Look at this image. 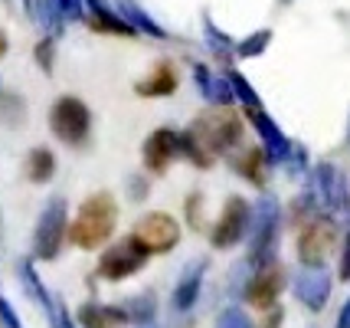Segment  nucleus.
Returning a JSON list of instances; mask_svg holds the SVG:
<instances>
[{
  "label": "nucleus",
  "instance_id": "nucleus-1",
  "mask_svg": "<svg viewBox=\"0 0 350 328\" xmlns=\"http://www.w3.org/2000/svg\"><path fill=\"white\" fill-rule=\"evenodd\" d=\"M115 223H118V203L108 190H98L82 201L76 220L69 227V240L76 243L79 250H98L105 247L111 234H115Z\"/></svg>",
  "mask_w": 350,
  "mask_h": 328
},
{
  "label": "nucleus",
  "instance_id": "nucleus-2",
  "mask_svg": "<svg viewBox=\"0 0 350 328\" xmlns=\"http://www.w3.org/2000/svg\"><path fill=\"white\" fill-rule=\"evenodd\" d=\"M190 128H193V135H197L216 157L229 155L232 148H239V144H243V135H245L239 112L229 109V105H213L210 112H203Z\"/></svg>",
  "mask_w": 350,
  "mask_h": 328
},
{
  "label": "nucleus",
  "instance_id": "nucleus-3",
  "mask_svg": "<svg viewBox=\"0 0 350 328\" xmlns=\"http://www.w3.org/2000/svg\"><path fill=\"white\" fill-rule=\"evenodd\" d=\"M49 128H53V135L62 141V144H69V148H82L92 135V112L89 105L76 99V95H62L53 102V109H49Z\"/></svg>",
  "mask_w": 350,
  "mask_h": 328
},
{
  "label": "nucleus",
  "instance_id": "nucleus-4",
  "mask_svg": "<svg viewBox=\"0 0 350 328\" xmlns=\"http://www.w3.org/2000/svg\"><path fill=\"white\" fill-rule=\"evenodd\" d=\"M275 243H278V207L272 197H262L252 203V230H249V260L245 263L252 269L272 263Z\"/></svg>",
  "mask_w": 350,
  "mask_h": 328
},
{
  "label": "nucleus",
  "instance_id": "nucleus-5",
  "mask_svg": "<svg viewBox=\"0 0 350 328\" xmlns=\"http://www.w3.org/2000/svg\"><path fill=\"white\" fill-rule=\"evenodd\" d=\"M148 256H151V253L144 250V243H141L135 234H128V236H122L115 247H108V250L102 253V260H98V276L108 282L128 279V276H135L137 269L148 263Z\"/></svg>",
  "mask_w": 350,
  "mask_h": 328
},
{
  "label": "nucleus",
  "instance_id": "nucleus-6",
  "mask_svg": "<svg viewBox=\"0 0 350 328\" xmlns=\"http://www.w3.org/2000/svg\"><path fill=\"white\" fill-rule=\"evenodd\" d=\"M66 240V197H49L43 214L36 220V234H33V253L36 260H56Z\"/></svg>",
  "mask_w": 350,
  "mask_h": 328
},
{
  "label": "nucleus",
  "instance_id": "nucleus-7",
  "mask_svg": "<svg viewBox=\"0 0 350 328\" xmlns=\"http://www.w3.org/2000/svg\"><path fill=\"white\" fill-rule=\"evenodd\" d=\"M252 230V203L245 197H229L223 214L216 220L213 234H210V243L216 250H232L236 243H243Z\"/></svg>",
  "mask_w": 350,
  "mask_h": 328
},
{
  "label": "nucleus",
  "instance_id": "nucleus-8",
  "mask_svg": "<svg viewBox=\"0 0 350 328\" xmlns=\"http://www.w3.org/2000/svg\"><path fill=\"white\" fill-rule=\"evenodd\" d=\"M337 247V227L331 217H311L298 234V260L305 266H324V260L334 253Z\"/></svg>",
  "mask_w": 350,
  "mask_h": 328
},
{
  "label": "nucleus",
  "instance_id": "nucleus-9",
  "mask_svg": "<svg viewBox=\"0 0 350 328\" xmlns=\"http://www.w3.org/2000/svg\"><path fill=\"white\" fill-rule=\"evenodd\" d=\"M135 236L144 243L148 253H170L177 243H180V223L170 217V214H144V217L135 223Z\"/></svg>",
  "mask_w": 350,
  "mask_h": 328
},
{
  "label": "nucleus",
  "instance_id": "nucleus-10",
  "mask_svg": "<svg viewBox=\"0 0 350 328\" xmlns=\"http://www.w3.org/2000/svg\"><path fill=\"white\" fill-rule=\"evenodd\" d=\"M305 190H311V197L318 201L321 210H334V214L347 210V184H344L340 171L331 164H318Z\"/></svg>",
  "mask_w": 350,
  "mask_h": 328
},
{
  "label": "nucleus",
  "instance_id": "nucleus-11",
  "mask_svg": "<svg viewBox=\"0 0 350 328\" xmlns=\"http://www.w3.org/2000/svg\"><path fill=\"white\" fill-rule=\"evenodd\" d=\"M243 115L249 118V125L259 131L262 138V148H265V155L272 164H282V161H288V155L295 151V144L285 138V131L272 122V115L262 109V105H252V109H243Z\"/></svg>",
  "mask_w": 350,
  "mask_h": 328
},
{
  "label": "nucleus",
  "instance_id": "nucleus-12",
  "mask_svg": "<svg viewBox=\"0 0 350 328\" xmlns=\"http://www.w3.org/2000/svg\"><path fill=\"white\" fill-rule=\"evenodd\" d=\"M282 289H285V269L278 263H269L249 279L245 302L256 305V309H272L275 302H278V296H282Z\"/></svg>",
  "mask_w": 350,
  "mask_h": 328
},
{
  "label": "nucleus",
  "instance_id": "nucleus-13",
  "mask_svg": "<svg viewBox=\"0 0 350 328\" xmlns=\"http://www.w3.org/2000/svg\"><path fill=\"white\" fill-rule=\"evenodd\" d=\"M174 157H180V131L174 128H157L144 141V164L151 174H164L174 164Z\"/></svg>",
  "mask_w": 350,
  "mask_h": 328
},
{
  "label": "nucleus",
  "instance_id": "nucleus-14",
  "mask_svg": "<svg viewBox=\"0 0 350 328\" xmlns=\"http://www.w3.org/2000/svg\"><path fill=\"white\" fill-rule=\"evenodd\" d=\"M295 296L298 302H305L311 312H321L331 299V276L324 266H305L298 276H295Z\"/></svg>",
  "mask_w": 350,
  "mask_h": 328
},
{
  "label": "nucleus",
  "instance_id": "nucleus-15",
  "mask_svg": "<svg viewBox=\"0 0 350 328\" xmlns=\"http://www.w3.org/2000/svg\"><path fill=\"white\" fill-rule=\"evenodd\" d=\"M85 7H89V14L82 16V20L89 23V30L111 33V36H135L137 33L122 14H115V10L108 7L105 0H85Z\"/></svg>",
  "mask_w": 350,
  "mask_h": 328
},
{
  "label": "nucleus",
  "instance_id": "nucleus-16",
  "mask_svg": "<svg viewBox=\"0 0 350 328\" xmlns=\"http://www.w3.org/2000/svg\"><path fill=\"white\" fill-rule=\"evenodd\" d=\"M177 66L170 63V60H161V63L151 69V76L141 79L135 86V92L141 99H164V95H174L177 92Z\"/></svg>",
  "mask_w": 350,
  "mask_h": 328
},
{
  "label": "nucleus",
  "instance_id": "nucleus-17",
  "mask_svg": "<svg viewBox=\"0 0 350 328\" xmlns=\"http://www.w3.org/2000/svg\"><path fill=\"white\" fill-rule=\"evenodd\" d=\"M203 273H206V260H197V263H187V269L180 273V279L174 286V309L177 312H187V309H193V302L200 296V286H203Z\"/></svg>",
  "mask_w": 350,
  "mask_h": 328
},
{
  "label": "nucleus",
  "instance_id": "nucleus-18",
  "mask_svg": "<svg viewBox=\"0 0 350 328\" xmlns=\"http://www.w3.org/2000/svg\"><path fill=\"white\" fill-rule=\"evenodd\" d=\"M193 79H197L200 95L210 102V105H232L236 102V92H232V82L229 76H213L206 66H193Z\"/></svg>",
  "mask_w": 350,
  "mask_h": 328
},
{
  "label": "nucleus",
  "instance_id": "nucleus-19",
  "mask_svg": "<svg viewBox=\"0 0 350 328\" xmlns=\"http://www.w3.org/2000/svg\"><path fill=\"white\" fill-rule=\"evenodd\" d=\"M272 161L265 155V148L259 144H252V148H243L239 155H232V168L236 174H243L245 181H252L256 188H265V168H269Z\"/></svg>",
  "mask_w": 350,
  "mask_h": 328
},
{
  "label": "nucleus",
  "instance_id": "nucleus-20",
  "mask_svg": "<svg viewBox=\"0 0 350 328\" xmlns=\"http://www.w3.org/2000/svg\"><path fill=\"white\" fill-rule=\"evenodd\" d=\"M79 325L82 328H122L128 322V312L122 309H115V305H98V302H85L82 309H79Z\"/></svg>",
  "mask_w": 350,
  "mask_h": 328
},
{
  "label": "nucleus",
  "instance_id": "nucleus-21",
  "mask_svg": "<svg viewBox=\"0 0 350 328\" xmlns=\"http://www.w3.org/2000/svg\"><path fill=\"white\" fill-rule=\"evenodd\" d=\"M30 16L40 23V30H46V36H59L66 14L56 0H30Z\"/></svg>",
  "mask_w": 350,
  "mask_h": 328
},
{
  "label": "nucleus",
  "instance_id": "nucleus-22",
  "mask_svg": "<svg viewBox=\"0 0 350 328\" xmlns=\"http://www.w3.org/2000/svg\"><path fill=\"white\" fill-rule=\"evenodd\" d=\"M180 157H187L190 164H197L200 171H206V168H213L216 155L203 144V141L193 135V128H187V131H180Z\"/></svg>",
  "mask_w": 350,
  "mask_h": 328
},
{
  "label": "nucleus",
  "instance_id": "nucleus-23",
  "mask_svg": "<svg viewBox=\"0 0 350 328\" xmlns=\"http://www.w3.org/2000/svg\"><path fill=\"white\" fill-rule=\"evenodd\" d=\"M53 174H56V155L49 148H33L27 155V177L33 184H46L53 181Z\"/></svg>",
  "mask_w": 350,
  "mask_h": 328
},
{
  "label": "nucleus",
  "instance_id": "nucleus-24",
  "mask_svg": "<svg viewBox=\"0 0 350 328\" xmlns=\"http://www.w3.org/2000/svg\"><path fill=\"white\" fill-rule=\"evenodd\" d=\"M118 14H122L137 33H148V36H154V40H164V36H167V30H161L151 16L137 7L135 0H118Z\"/></svg>",
  "mask_w": 350,
  "mask_h": 328
},
{
  "label": "nucleus",
  "instance_id": "nucleus-25",
  "mask_svg": "<svg viewBox=\"0 0 350 328\" xmlns=\"http://www.w3.org/2000/svg\"><path fill=\"white\" fill-rule=\"evenodd\" d=\"M20 279H23V286L30 289V296L46 309V315L53 312V305H56V302H53V296L46 292V286L40 282V276H36V269H33L30 260H23V263H20Z\"/></svg>",
  "mask_w": 350,
  "mask_h": 328
},
{
  "label": "nucleus",
  "instance_id": "nucleus-26",
  "mask_svg": "<svg viewBox=\"0 0 350 328\" xmlns=\"http://www.w3.org/2000/svg\"><path fill=\"white\" fill-rule=\"evenodd\" d=\"M124 312H128V322H137V325H148L154 322V312H157V302H154L151 292L144 296H135L124 302Z\"/></svg>",
  "mask_w": 350,
  "mask_h": 328
},
{
  "label": "nucleus",
  "instance_id": "nucleus-27",
  "mask_svg": "<svg viewBox=\"0 0 350 328\" xmlns=\"http://www.w3.org/2000/svg\"><path fill=\"white\" fill-rule=\"evenodd\" d=\"M272 43V30H259V33H252V36H245L243 43H236V56H262L265 53V47Z\"/></svg>",
  "mask_w": 350,
  "mask_h": 328
},
{
  "label": "nucleus",
  "instance_id": "nucleus-28",
  "mask_svg": "<svg viewBox=\"0 0 350 328\" xmlns=\"http://www.w3.org/2000/svg\"><path fill=\"white\" fill-rule=\"evenodd\" d=\"M229 82H232V92H236V102H243V109L262 105V99L256 95V89L249 86V79H245L243 73H229Z\"/></svg>",
  "mask_w": 350,
  "mask_h": 328
},
{
  "label": "nucleus",
  "instance_id": "nucleus-29",
  "mask_svg": "<svg viewBox=\"0 0 350 328\" xmlns=\"http://www.w3.org/2000/svg\"><path fill=\"white\" fill-rule=\"evenodd\" d=\"M53 53H56V36H46V40H40V43H36V49H33V56H36V63H40V69H43V73H53Z\"/></svg>",
  "mask_w": 350,
  "mask_h": 328
},
{
  "label": "nucleus",
  "instance_id": "nucleus-30",
  "mask_svg": "<svg viewBox=\"0 0 350 328\" xmlns=\"http://www.w3.org/2000/svg\"><path fill=\"white\" fill-rule=\"evenodd\" d=\"M206 40H210V47H213L216 53L223 49V56H226V53H236V43L229 40L226 33H216V27L210 23V16H206Z\"/></svg>",
  "mask_w": 350,
  "mask_h": 328
},
{
  "label": "nucleus",
  "instance_id": "nucleus-31",
  "mask_svg": "<svg viewBox=\"0 0 350 328\" xmlns=\"http://www.w3.org/2000/svg\"><path fill=\"white\" fill-rule=\"evenodd\" d=\"M216 328H252V322L245 318L243 309H226V312L216 318Z\"/></svg>",
  "mask_w": 350,
  "mask_h": 328
},
{
  "label": "nucleus",
  "instance_id": "nucleus-32",
  "mask_svg": "<svg viewBox=\"0 0 350 328\" xmlns=\"http://www.w3.org/2000/svg\"><path fill=\"white\" fill-rule=\"evenodd\" d=\"M187 220H190V227H203V194H190L187 197Z\"/></svg>",
  "mask_w": 350,
  "mask_h": 328
},
{
  "label": "nucleus",
  "instance_id": "nucleus-33",
  "mask_svg": "<svg viewBox=\"0 0 350 328\" xmlns=\"http://www.w3.org/2000/svg\"><path fill=\"white\" fill-rule=\"evenodd\" d=\"M0 325L3 328H23L20 325V318H16V312L10 309V302H7L3 296H0Z\"/></svg>",
  "mask_w": 350,
  "mask_h": 328
},
{
  "label": "nucleus",
  "instance_id": "nucleus-34",
  "mask_svg": "<svg viewBox=\"0 0 350 328\" xmlns=\"http://www.w3.org/2000/svg\"><path fill=\"white\" fill-rule=\"evenodd\" d=\"M56 3H59L62 7V14L69 16V20H82V7H85V0H56Z\"/></svg>",
  "mask_w": 350,
  "mask_h": 328
},
{
  "label": "nucleus",
  "instance_id": "nucleus-35",
  "mask_svg": "<svg viewBox=\"0 0 350 328\" xmlns=\"http://www.w3.org/2000/svg\"><path fill=\"white\" fill-rule=\"evenodd\" d=\"M49 318H53V325H56V328H76V325H72V318H69V312H66V305H59V302L53 305Z\"/></svg>",
  "mask_w": 350,
  "mask_h": 328
},
{
  "label": "nucleus",
  "instance_id": "nucleus-36",
  "mask_svg": "<svg viewBox=\"0 0 350 328\" xmlns=\"http://www.w3.org/2000/svg\"><path fill=\"white\" fill-rule=\"evenodd\" d=\"M344 282H350V234L344 236V253H340V273H337Z\"/></svg>",
  "mask_w": 350,
  "mask_h": 328
},
{
  "label": "nucleus",
  "instance_id": "nucleus-37",
  "mask_svg": "<svg viewBox=\"0 0 350 328\" xmlns=\"http://www.w3.org/2000/svg\"><path fill=\"white\" fill-rule=\"evenodd\" d=\"M337 328H350V299L344 302V309H340V315H337Z\"/></svg>",
  "mask_w": 350,
  "mask_h": 328
},
{
  "label": "nucleus",
  "instance_id": "nucleus-38",
  "mask_svg": "<svg viewBox=\"0 0 350 328\" xmlns=\"http://www.w3.org/2000/svg\"><path fill=\"white\" fill-rule=\"evenodd\" d=\"M131 197H148V184H144V181H141V184H137V181H131Z\"/></svg>",
  "mask_w": 350,
  "mask_h": 328
},
{
  "label": "nucleus",
  "instance_id": "nucleus-39",
  "mask_svg": "<svg viewBox=\"0 0 350 328\" xmlns=\"http://www.w3.org/2000/svg\"><path fill=\"white\" fill-rule=\"evenodd\" d=\"M282 325V309H272V315L265 318V328H278Z\"/></svg>",
  "mask_w": 350,
  "mask_h": 328
},
{
  "label": "nucleus",
  "instance_id": "nucleus-40",
  "mask_svg": "<svg viewBox=\"0 0 350 328\" xmlns=\"http://www.w3.org/2000/svg\"><path fill=\"white\" fill-rule=\"evenodd\" d=\"M7 49H10V40H7V33L0 30V60L7 56Z\"/></svg>",
  "mask_w": 350,
  "mask_h": 328
},
{
  "label": "nucleus",
  "instance_id": "nucleus-41",
  "mask_svg": "<svg viewBox=\"0 0 350 328\" xmlns=\"http://www.w3.org/2000/svg\"><path fill=\"white\" fill-rule=\"evenodd\" d=\"M141 328H157V325H154V322H148V325H141Z\"/></svg>",
  "mask_w": 350,
  "mask_h": 328
},
{
  "label": "nucleus",
  "instance_id": "nucleus-42",
  "mask_svg": "<svg viewBox=\"0 0 350 328\" xmlns=\"http://www.w3.org/2000/svg\"><path fill=\"white\" fill-rule=\"evenodd\" d=\"M282 3H291V0H282Z\"/></svg>",
  "mask_w": 350,
  "mask_h": 328
},
{
  "label": "nucleus",
  "instance_id": "nucleus-43",
  "mask_svg": "<svg viewBox=\"0 0 350 328\" xmlns=\"http://www.w3.org/2000/svg\"><path fill=\"white\" fill-rule=\"evenodd\" d=\"M347 138H350V135H347Z\"/></svg>",
  "mask_w": 350,
  "mask_h": 328
}]
</instances>
